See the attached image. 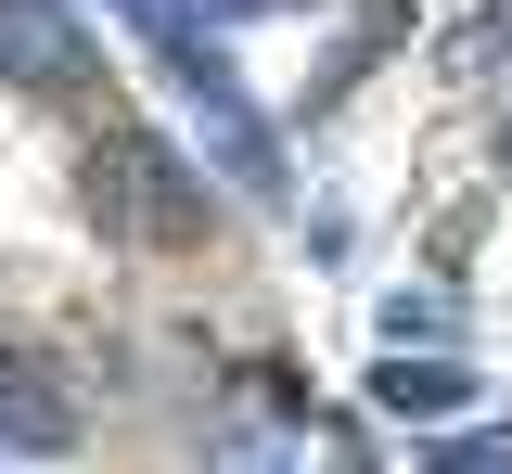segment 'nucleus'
Listing matches in <instances>:
<instances>
[{
	"mask_svg": "<svg viewBox=\"0 0 512 474\" xmlns=\"http://www.w3.org/2000/svg\"><path fill=\"white\" fill-rule=\"evenodd\" d=\"M90 436V410H77V385H64L52 359H0V449H26V462H64Z\"/></svg>",
	"mask_w": 512,
	"mask_h": 474,
	"instance_id": "3",
	"label": "nucleus"
},
{
	"mask_svg": "<svg viewBox=\"0 0 512 474\" xmlns=\"http://www.w3.org/2000/svg\"><path fill=\"white\" fill-rule=\"evenodd\" d=\"M461 398H474V372H461V359H423V372H410V359H384V410L436 423V410H461Z\"/></svg>",
	"mask_w": 512,
	"mask_h": 474,
	"instance_id": "4",
	"label": "nucleus"
},
{
	"mask_svg": "<svg viewBox=\"0 0 512 474\" xmlns=\"http://www.w3.org/2000/svg\"><path fill=\"white\" fill-rule=\"evenodd\" d=\"M0 77L13 90H90L103 52H90L77 0H0Z\"/></svg>",
	"mask_w": 512,
	"mask_h": 474,
	"instance_id": "2",
	"label": "nucleus"
},
{
	"mask_svg": "<svg viewBox=\"0 0 512 474\" xmlns=\"http://www.w3.org/2000/svg\"><path fill=\"white\" fill-rule=\"evenodd\" d=\"M90 218H103L116 244L180 257V244H205V180H192L154 129H103V154H90Z\"/></svg>",
	"mask_w": 512,
	"mask_h": 474,
	"instance_id": "1",
	"label": "nucleus"
},
{
	"mask_svg": "<svg viewBox=\"0 0 512 474\" xmlns=\"http://www.w3.org/2000/svg\"><path fill=\"white\" fill-rule=\"evenodd\" d=\"M423 462H436V474H512V423H474V436H436Z\"/></svg>",
	"mask_w": 512,
	"mask_h": 474,
	"instance_id": "5",
	"label": "nucleus"
}]
</instances>
